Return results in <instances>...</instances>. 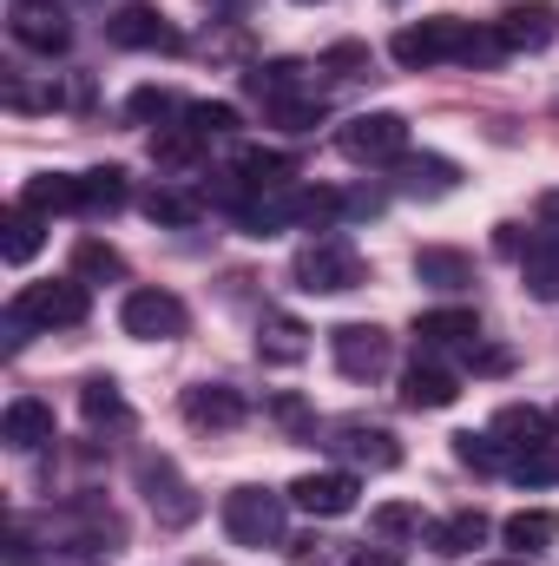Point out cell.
Segmentation results:
<instances>
[{"mask_svg":"<svg viewBox=\"0 0 559 566\" xmlns=\"http://www.w3.org/2000/svg\"><path fill=\"white\" fill-rule=\"evenodd\" d=\"M389 53H395V66L428 73V66H447V60H461V66H494L507 46H500V33L441 13V20H415V27H402V33L389 40Z\"/></svg>","mask_w":559,"mask_h":566,"instance_id":"1","label":"cell"},{"mask_svg":"<svg viewBox=\"0 0 559 566\" xmlns=\"http://www.w3.org/2000/svg\"><path fill=\"white\" fill-rule=\"evenodd\" d=\"M86 283L80 277H53V283H27L20 296H13V310H7V323L13 329H27V323H40V329H73V323H86Z\"/></svg>","mask_w":559,"mask_h":566,"instance_id":"2","label":"cell"},{"mask_svg":"<svg viewBox=\"0 0 559 566\" xmlns=\"http://www.w3.org/2000/svg\"><path fill=\"white\" fill-rule=\"evenodd\" d=\"M289 271H296V290H309V296H336V290H356V283H362V258H356L349 238H316V244L296 251Z\"/></svg>","mask_w":559,"mask_h":566,"instance_id":"3","label":"cell"},{"mask_svg":"<svg viewBox=\"0 0 559 566\" xmlns=\"http://www.w3.org/2000/svg\"><path fill=\"white\" fill-rule=\"evenodd\" d=\"M283 507H289V494L238 488V494H224V534H231L238 547H277L283 541Z\"/></svg>","mask_w":559,"mask_h":566,"instance_id":"4","label":"cell"},{"mask_svg":"<svg viewBox=\"0 0 559 566\" xmlns=\"http://www.w3.org/2000/svg\"><path fill=\"white\" fill-rule=\"evenodd\" d=\"M336 145H342L356 165H395V158L409 151V119H402V113H356V119L336 133Z\"/></svg>","mask_w":559,"mask_h":566,"instance_id":"5","label":"cell"},{"mask_svg":"<svg viewBox=\"0 0 559 566\" xmlns=\"http://www.w3.org/2000/svg\"><path fill=\"white\" fill-rule=\"evenodd\" d=\"M139 488H145V501H151V514H158L165 527H191V521L204 514V501L178 481L171 454H139Z\"/></svg>","mask_w":559,"mask_h":566,"instance_id":"6","label":"cell"},{"mask_svg":"<svg viewBox=\"0 0 559 566\" xmlns=\"http://www.w3.org/2000/svg\"><path fill=\"white\" fill-rule=\"evenodd\" d=\"M119 323H126V336H139V343H171V336H184V303L171 296V290H133L126 303H119Z\"/></svg>","mask_w":559,"mask_h":566,"instance_id":"7","label":"cell"},{"mask_svg":"<svg viewBox=\"0 0 559 566\" xmlns=\"http://www.w3.org/2000/svg\"><path fill=\"white\" fill-rule=\"evenodd\" d=\"M329 356L349 382H376L389 369V336L376 323H342V329H329Z\"/></svg>","mask_w":559,"mask_h":566,"instance_id":"8","label":"cell"},{"mask_svg":"<svg viewBox=\"0 0 559 566\" xmlns=\"http://www.w3.org/2000/svg\"><path fill=\"white\" fill-rule=\"evenodd\" d=\"M494 33H500L507 53H540V46L559 40V7L553 0H514V7H500Z\"/></svg>","mask_w":559,"mask_h":566,"instance_id":"9","label":"cell"},{"mask_svg":"<svg viewBox=\"0 0 559 566\" xmlns=\"http://www.w3.org/2000/svg\"><path fill=\"white\" fill-rule=\"evenodd\" d=\"M106 40H113V46H126V53H178V46H184V40H178V27H171L158 7H139V0H133V7H119V13L106 20Z\"/></svg>","mask_w":559,"mask_h":566,"instance_id":"10","label":"cell"},{"mask_svg":"<svg viewBox=\"0 0 559 566\" xmlns=\"http://www.w3.org/2000/svg\"><path fill=\"white\" fill-rule=\"evenodd\" d=\"M289 507H303V514H316V521H342V514L356 507V474H342V468L296 474V481H289Z\"/></svg>","mask_w":559,"mask_h":566,"instance_id":"11","label":"cell"},{"mask_svg":"<svg viewBox=\"0 0 559 566\" xmlns=\"http://www.w3.org/2000/svg\"><path fill=\"white\" fill-rule=\"evenodd\" d=\"M7 33H13L27 53H60V46L73 40L66 13H60L53 0H13V7H7Z\"/></svg>","mask_w":559,"mask_h":566,"instance_id":"12","label":"cell"},{"mask_svg":"<svg viewBox=\"0 0 559 566\" xmlns=\"http://www.w3.org/2000/svg\"><path fill=\"white\" fill-rule=\"evenodd\" d=\"M184 422L204 428V434H224V428H238L244 416H251V402L231 389V382H198V389H184Z\"/></svg>","mask_w":559,"mask_h":566,"instance_id":"13","label":"cell"},{"mask_svg":"<svg viewBox=\"0 0 559 566\" xmlns=\"http://www.w3.org/2000/svg\"><path fill=\"white\" fill-rule=\"evenodd\" d=\"M415 343L434 356V349H467L474 356V343H481V323H474V310H421L415 316Z\"/></svg>","mask_w":559,"mask_h":566,"instance_id":"14","label":"cell"},{"mask_svg":"<svg viewBox=\"0 0 559 566\" xmlns=\"http://www.w3.org/2000/svg\"><path fill=\"white\" fill-rule=\"evenodd\" d=\"M454 185H461V171H454L447 158H434V151H421V158L402 151V158H395V191H402V198H447Z\"/></svg>","mask_w":559,"mask_h":566,"instance_id":"15","label":"cell"},{"mask_svg":"<svg viewBox=\"0 0 559 566\" xmlns=\"http://www.w3.org/2000/svg\"><path fill=\"white\" fill-rule=\"evenodd\" d=\"M0 441H7V448H20V454L46 448V441H53V409H46V402H33V396L7 402V416H0Z\"/></svg>","mask_w":559,"mask_h":566,"instance_id":"16","label":"cell"},{"mask_svg":"<svg viewBox=\"0 0 559 566\" xmlns=\"http://www.w3.org/2000/svg\"><path fill=\"white\" fill-rule=\"evenodd\" d=\"M231 178H244L257 198H264V191H289V178H296V158H289V151H271V145H244Z\"/></svg>","mask_w":559,"mask_h":566,"instance_id":"17","label":"cell"},{"mask_svg":"<svg viewBox=\"0 0 559 566\" xmlns=\"http://www.w3.org/2000/svg\"><path fill=\"white\" fill-rule=\"evenodd\" d=\"M336 454H349L356 468H376V474L402 461V448H395V434H389V428H362V422L336 428Z\"/></svg>","mask_w":559,"mask_h":566,"instance_id":"18","label":"cell"},{"mask_svg":"<svg viewBox=\"0 0 559 566\" xmlns=\"http://www.w3.org/2000/svg\"><path fill=\"white\" fill-rule=\"evenodd\" d=\"M461 396V382H454V369H441L434 356H415V369L402 376V402L409 409H447Z\"/></svg>","mask_w":559,"mask_h":566,"instance_id":"19","label":"cell"},{"mask_svg":"<svg viewBox=\"0 0 559 566\" xmlns=\"http://www.w3.org/2000/svg\"><path fill=\"white\" fill-rule=\"evenodd\" d=\"M547 409H534V402H507V409H500V416H494V428H487V434H494V441H500V448H514V454H527V448H547Z\"/></svg>","mask_w":559,"mask_h":566,"instance_id":"20","label":"cell"},{"mask_svg":"<svg viewBox=\"0 0 559 566\" xmlns=\"http://www.w3.org/2000/svg\"><path fill=\"white\" fill-rule=\"evenodd\" d=\"M20 205H27V211H40V218L86 211V185H80V178H66V171H46V178H33V185L20 191Z\"/></svg>","mask_w":559,"mask_h":566,"instance_id":"21","label":"cell"},{"mask_svg":"<svg viewBox=\"0 0 559 566\" xmlns=\"http://www.w3.org/2000/svg\"><path fill=\"white\" fill-rule=\"evenodd\" d=\"M257 356H264V363H303V356H309V329H303V323H296V316H264V323H257Z\"/></svg>","mask_w":559,"mask_h":566,"instance_id":"22","label":"cell"},{"mask_svg":"<svg viewBox=\"0 0 559 566\" xmlns=\"http://www.w3.org/2000/svg\"><path fill=\"white\" fill-rule=\"evenodd\" d=\"M500 534H507V547H527V554H540V547H553V541H559V514H553V507H520V514H514Z\"/></svg>","mask_w":559,"mask_h":566,"instance_id":"23","label":"cell"},{"mask_svg":"<svg viewBox=\"0 0 559 566\" xmlns=\"http://www.w3.org/2000/svg\"><path fill=\"white\" fill-rule=\"evenodd\" d=\"M428 541H434V554H474V547L487 541V514H481V507H467V514H447V521H441Z\"/></svg>","mask_w":559,"mask_h":566,"instance_id":"24","label":"cell"},{"mask_svg":"<svg viewBox=\"0 0 559 566\" xmlns=\"http://www.w3.org/2000/svg\"><path fill=\"white\" fill-rule=\"evenodd\" d=\"M520 277H527V290H534L540 303H559V244H553V238L527 244V258H520Z\"/></svg>","mask_w":559,"mask_h":566,"instance_id":"25","label":"cell"},{"mask_svg":"<svg viewBox=\"0 0 559 566\" xmlns=\"http://www.w3.org/2000/svg\"><path fill=\"white\" fill-rule=\"evenodd\" d=\"M415 277L434 283V290H461V283H474V264L461 258V251H441V244H428L415 258Z\"/></svg>","mask_w":559,"mask_h":566,"instance_id":"26","label":"cell"},{"mask_svg":"<svg viewBox=\"0 0 559 566\" xmlns=\"http://www.w3.org/2000/svg\"><path fill=\"white\" fill-rule=\"evenodd\" d=\"M40 231H46V218H40V211H27V205H13V211H7V238H0L7 264H33V251H40Z\"/></svg>","mask_w":559,"mask_h":566,"instance_id":"27","label":"cell"},{"mask_svg":"<svg viewBox=\"0 0 559 566\" xmlns=\"http://www.w3.org/2000/svg\"><path fill=\"white\" fill-rule=\"evenodd\" d=\"M80 409H86V422L93 428H119L126 422V396H119L113 376H93V382L80 389Z\"/></svg>","mask_w":559,"mask_h":566,"instance_id":"28","label":"cell"},{"mask_svg":"<svg viewBox=\"0 0 559 566\" xmlns=\"http://www.w3.org/2000/svg\"><path fill=\"white\" fill-rule=\"evenodd\" d=\"M198 198L191 191H171V185H158V191H145V218L151 224H171V231H184V224H198Z\"/></svg>","mask_w":559,"mask_h":566,"instance_id":"29","label":"cell"},{"mask_svg":"<svg viewBox=\"0 0 559 566\" xmlns=\"http://www.w3.org/2000/svg\"><path fill=\"white\" fill-rule=\"evenodd\" d=\"M251 93H257L264 106L296 99V93H303V66H296V60H271V66H257V73H251Z\"/></svg>","mask_w":559,"mask_h":566,"instance_id":"30","label":"cell"},{"mask_svg":"<svg viewBox=\"0 0 559 566\" xmlns=\"http://www.w3.org/2000/svg\"><path fill=\"white\" fill-rule=\"evenodd\" d=\"M73 277L80 283H106V277H126V258L106 244V238H80V251H73Z\"/></svg>","mask_w":559,"mask_h":566,"instance_id":"31","label":"cell"},{"mask_svg":"<svg viewBox=\"0 0 559 566\" xmlns=\"http://www.w3.org/2000/svg\"><path fill=\"white\" fill-rule=\"evenodd\" d=\"M198 133H191V126H158V133H151V158H158V165H171V171H191V165H198Z\"/></svg>","mask_w":559,"mask_h":566,"instance_id":"32","label":"cell"},{"mask_svg":"<svg viewBox=\"0 0 559 566\" xmlns=\"http://www.w3.org/2000/svg\"><path fill=\"white\" fill-rule=\"evenodd\" d=\"M376 534L382 541H409V534H434V521L421 514L415 501H389V507H376Z\"/></svg>","mask_w":559,"mask_h":566,"instance_id":"33","label":"cell"},{"mask_svg":"<svg viewBox=\"0 0 559 566\" xmlns=\"http://www.w3.org/2000/svg\"><path fill=\"white\" fill-rule=\"evenodd\" d=\"M80 185H86V211H126V198H133L119 165H106V171H86Z\"/></svg>","mask_w":559,"mask_h":566,"instance_id":"34","label":"cell"},{"mask_svg":"<svg viewBox=\"0 0 559 566\" xmlns=\"http://www.w3.org/2000/svg\"><path fill=\"white\" fill-rule=\"evenodd\" d=\"M184 126H191L198 139H224V133H238V106H224V99H198V106H184Z\"/></svg>","mask_w":559,"mask_h":566,"instance_id":"35","label":"cell"},{"mask_svg":"<svg viewBox=\"0 0 559 566\" xmlns=\"http://www.w3.org/2000/svg\"><path fill=\"white\" fill-rule=\"evenodd\" d=\"M514 481L520 488H553L559 481V448L547 441V448H527L520 461H514Z\"/></svg>","mask_w":559,"mask_h":566,"instance_id":"36","label":"cell"},{"mask_svg":"<svg viewBox=\"0 0 559 566\" xmlns=\"http://www.w3.org/2000/svg\"><path fill=\"white\" fill-rule=\"evenodd\" d=\"M454 461H461V468H474V474H494V468H500V441L467 428V434H454Z\"/></svg>","mask_w":559,"mask_h":566,"instance_id":"37","label":"cell"},{"mask_svg":"<svg viewBox=\"0 0 559 566\" xmlns=\"http://www.w3.org/2000/svg\"><path fill=\"white\" fill-rule=\"evenodd\" d=\"M126 113H133L139 126H151V119H171V113H184V106H178V93H171V86H139V93L126 99Z\"/></svg>","mask_w":559,"mask_h":566,"instance_id":"38","label":"cell"},{"mask_svg":"<svg viewBox=\"0 0 559 566\" xmlns=\"http://www.w3.org/2000/svg\"><path fill=\"white\" fill-rule=\"evenodd\" d=\"M277 126H289V133H309L316 119H323V99L316 93H296V99H283V106H264Z\"/></svg>","mask_w":559,"mask_h":566,"instance_id":"39","label":"cell"},{"mask_svg":"<svg viewBox=\"0 0 559 566\" xmlns=\"http://www.w3.org/2000/svg\"><path fill=\"white\" fill-rule=\"evenodd\" d=\"M534 211H540V231L559 244V191H540V205H534Z\"/></svg>","mask_w":559,"mask_h":566,"instance_id":"40","label":"cell"},{"mask_svg":"<svg viewBox=\"0 0 559 566\" xmlns=\"http://www.w3.org/2000/svg\"><path fill=\"white\" fill-rule=\"evenodd\" d=\"M33 547H27V527H7V566H27Z\"/></svg>","mask_w":559,"mask_h":566,"instance_id":"41","label":"cell"},{"mask_svg":"<svg viewBox=\"0 0 559 566\" xmlns=\"http://www.w3.org/2000/svg\"><path fill=\"white\" fill-rule=\"evenodd\" d=\"M349 566H395V554H389V547H362Z\"/></svg>","mask_w":559,"mask_h":566,"instance_id":"42","label":"cell"},{"mask_svg":"<svg viewBox=\"0 0 559 566\" xmlns=\"http://www.w3.org/2000/svg\"><path fill=\"white\" fill-rule=\"evenodd\" d=\"M277 416H283L289 428H303V402H296V396H283V402H277Z\"/></svg>","mask_w":559,"mask_h":566,"instance_id":"43","label":"cell"},{"mask_svg":"<svg viewBox=\"0 0 559 566\" xmlns=\"http://www.w3.org/2000/svg\"><path fill=\"white\" fill-rule=\"evenodd\" d=\"M204 7H238V0H204Z\"/></svg>","mask_w":559,"mask_h":566,"instance_id":"44","label":"cell"},{"mask_svg":"<svg viewBox=\"0 0 559 566\" xmlns=\"http://www.w3.org/2000/svg\"><path fill=\"white\" fill-rule=\"evenodd\" d=\"M487 566H514V560H487Z\"/></svg>","mask_w":559,"mask_h":566,"instance_id":"45","label":"cell"}]
</instances>
